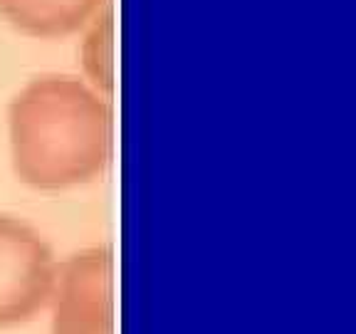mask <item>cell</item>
<instances>
[{"label": "cell", "mask_w": 356, "mask_h": 334, "mask_svg": "<svg viewBox=\"0 0 356 334\" xmlns=\"http://www.w3.org/2000/svg\"><path fill=\"white\" fill-rule=\"evenodd\" d=\"M104 0H0V15L33 38H62L87 28Z\"/></svg>", "instance_id": "3"}, {"label": "cell", "mask_w": 356, "mask_h": 334, "mask_svg": "<svg viewBox=\"0 0 356 334\" xmlns=\"http://www.w3.org/2000/svg\"><path fill=\"white\" fill-rule=\"evenodd\" d=\"M15 166L35 186L79 184L95 176L109 146V106L87 79L47 72L10 102Z\"/></svg>", "instance_id": "1"}, {"label": "cell", "mask_w": 356, "mask_h": 334, "mask_svg": "<svg viewBox=\"0 0 356 334\" xmlns=\"http://www.w3.org/2000/svg\"><path fill=\"white\" fill-rule=\"evenodd\" d=\"M50 253L28 225L0 216V300L33 295L47 280Z\"/></svg>", "instance_id": "2"}]
</instances>
